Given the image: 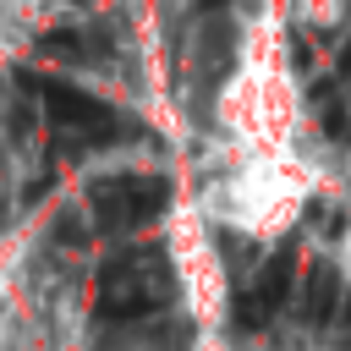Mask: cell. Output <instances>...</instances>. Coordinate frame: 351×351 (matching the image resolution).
Segmentation results:
<instances>
[{"label":"cell","instance_id":"obj_1","mask_svg":"<svg viewBox=\"0 0 351 351\" xmlns=\"http://www.w3.org/2000/svg\"><path fill=\"white\" fill-rule=\"evenodd\" d=\"M302 88L291 66V11H247L236 55L214 82V132L230 143V159L296 154L302 148Z\"/></svg>","mask_w":351,"mask_h":351},{"label":"cell","instance_id":"obj_2","mask_svg":"<svg viewBox=\"0 0 351 351\" xmlns=\"http://www.w3.org/2000/svg\"><path fill=\"white\" fill-rule=\"evenodd\" d=\"M318 181L324 176L302 148L263 154V159H230L219 176H208V186H197L192 203L214 230H230L252 247H274L302 225Z\"/></svg>","mask_w":351,"mask_h":351},{"label":"cell","instance_id":"obj_3","mask_svg":"<svg viewBox=\"0 0 351 351\" xmlns=\"http://www.w3.org/2000/svg\"><path fill=\"white\" fill-rule=\"evenodd\" d=\"M165 247H170V269H176V291L186 313L197 324H219L230 307V269L219 258V230L197 214V203H181L170 214Z\"/></svg>","mask_w":351,"mask_h":351},{"label":"cell","instance_id":"obj_4","mask_svg":"<svg viewBox=\"0 0 351 351\" xmlns=\"http://www.w3.org/2000/svg\"><path fill=\"white\" fill-rule=\"evenodd\" d=\"M335 274H340V285L351 291V219L335 230Z\"/></svg>","mask_w":351,"mask_h":351}]
</instances>
